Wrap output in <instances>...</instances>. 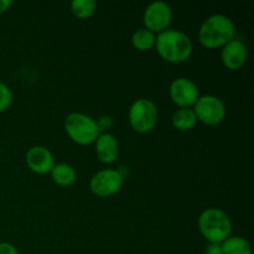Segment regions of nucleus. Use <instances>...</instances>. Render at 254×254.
I'll list each match as a JSON object with an SVG mask.
<instances>
[{
    "mask_svg": "<svg viewBox=\"0 0 254 254\" xmlns=\"http://www.w3.org/2000/svg\"><path fill=\"white\" fill-rule=\"evenodd\" d=\"M155 50L164 61L178 64L190 59L193 46L185 32L178 29H168L156 35Z\"/></svg>",
    "mask_w": 254,
    "mask_h": 254,
    "instance_id": "obj_1",
    "label": "nucleus"
},
{
    "mask_svg": "<svg viewBox=\"0 0 254 254\" xmlns=\"http://www.w3.org/2000/svg\"><path fill=\"white\" fill-rule=\"evenodd\" d=\"M236 26L232 20L223 14L211 15L198 29V41L208 50L222 49L235 39Z\"/></svg>",
    "mask_w": 254,
    "mask_h": 254,
    "instance_id": "obj_2",
    "label": "nucleus"
},
{
    "mask_svg": "<svg viewBox=\"0 0 254 254\" xmlns=\"http://www.w3.org/2000/svg\"><path fill=\"white\" fill-rule=\"evenodd\" d=\"M197 225L200 233L208 243H222L232 236V221L220 208L210 207L202 211Z\"/></svg>",
    "mask_w": 254,
    "mask_h": 254,
    "instance_id": "obj_3",
    "label": "nucleus"
},
{
    "mask_svg": "<svg viewBox=\"0 0 254 254\" xmlns=\"http://www.w3.org/2000/svg\"><path fill=\"white\" fill-rule=\"evenodd\" d=\"M64 126L68 138L82 146L94 144L101 134L96 119L81 112L69 113L64 119Z\"/></svg>",
    "mask_w": 254,
    "mask_h": 254,
    "instance_id": "obj_4",
    "label": "nucleus"
},
{
    "mask_svg": "<svg viewBox=\"0 0 254 254\" xmlns=\"http://www.w3.org/2000/svg\"><path fill=\"white\" fill-rule=\"evenodd\" d=\"M158 107L151 99L138 98L129 108V124L135 133H150L158 123Z\"/></svg>",
    "mask_w": 254,
    "mask_h": 254,
    "instance_id": "obj_5",
    "label": "nucleus"
},
{
    "mask_svg": "<svg viewBox=\"0 0 254 254\" xmlns=\"http://www.w3.org/2000/svg\"><path fill=\"white\" fill-rule=\"evenodd\" d=\"M192 109L197 122L210 127L222 123L227 114V109L222 99L213 94H205V96L198 97Z\"/></svg>",
    "mask_w": 254,
    "mask_h": 254,
    "instance_id": "obj_6",
    "label": "nucleus"
},
{
    "mask_svg": "<svg viewBox=\"0 0 254 254\" xmlns=\"http://www.w3.org/2000/svg\"><path fill=\"white\" fill-rule=\"evenodd\" d=\"M124 178L116 169H104L94 174L89 180V190L98 197H111L121 191Z\"/></svg>",
    "mask_w": 254,
    "mask_h": 254,
    "instance_id": "obj_7",
    "label": "nucleus"
},
{
    "mask_svg": "<svg viewBox=\"0 0 254 254\" xmlns=\"http://www.w3.org/2000/svg\"><path fill=\"white\" fill-rule=\"evenodd\" d=\"M171 21H173V10L168 2L160 0L153 1L144 10V27L155 35L170 29Z\"/></svg>",
    "mask_w": 254,
    "mask_h": 254,
    "instance_id": "obj_8",
    "label": "nucleus"
},
{
    "mask_svg": "<svg viewBox=\"0 0 254 254\" xmlns=\"http://www.w3.org/2000/svg\"><path fill=\"white\" fill-rule=\"evenodd\" d=\"M170 99L179 108H192L200 97L198 87L188 77H178L174 79L169 88Z\"/></svg>",
    "mask_w": 254,
    "mask_h": 254,
    "instance_id": "obj_9",
    "label": "nucleus"
},
{
    "mask_svg": "<svg viewBox=\"0 0 254 254\" xmlns=\"http://www.w3.org/2000/svg\"><path fill=\"white\" fill-rule=\"evenodd\" d=\"M26 165L32 173L37 175H46L51 173L55 165V159L51 151L42 145H35L27 150L25 156Z\"/></svg>",
    "mask_w": 254,
    "mask_h": 254,
    "instance_id": "obj_10",
    "label": "nucleus"
},
{
    "mask_svg": "<svg viewBox=\"0 0 254 254\" xmlns=\"http://www.w3.org/2000/svg\"><path fill=\"white\" fill-rule=\"evenodd\" d=\"M248 50L245 42L238 39L231 40L221 49V61L226 68L237 71L247 62Z\"/></svg>",
    "mask_w": 254,
    "mask_h": 254,
    "instance_id": "obj_11",
    "label": "nucleus"
},
{
    "mask_svg": "<svg viewBox=\"0 0 254 254\" xmlns=\"http://www.w3.org/2000/svg\"><path fill=\"white\" fill-rule=\"evenodd\" d=\"M94 151L103 164H113L119 155V143L112 133H101L94 141Z\"/></svg>",
    "mask_w": 254,
    "mask_h": 254,
    "instance_id": "obj_12",
    "label": "nucleus"
},
{
    "mask_svg": "<svg viewBox=\"0 0 254 254\" xmlns=\"http://www.w3.org/2000/svg\"><path fill=\"white\" fill-rule=\"evenodd\" d=\"M50 175H51L52 181L62 188L71 186L77 179V174L73 166L66 163L55 164Z\"/></svg>",
    "mask_w": 254,
    "mask_h": 254,
    "instance_id": "obj_13",
    "label": "nucleus"
},
{
    "mask_svg": "<svg viewBox=\"0 0 254 254\" xmlns=\"http://www.w3.org/2000/svg\"><path fill=\"white\" fill-rule=\"evenodd\" d=\"M171 123H173L174 128L178 129V130L188 131L196 126L197 118H196L192 108H179L173 114Z\"/></svg>",
    "mask_w": 254,
    "mask_h": 254,
    "instance_id": "obj_14",
    "label": "nucleus"
},
{
    "mask_svg": "<svg viewBox=\"0 0 254 254\" xmlns=\"http://www.w3.org/2000/svg\"><path fill=\"white\" fill-rule=\"evenodd\" d=\"M130 41L134 49L138 50V51H150L155 47L156 35L154 32L149 31L145 27H141V29H138L136 31L133 32Z\"/></svg>",
    "mask_w": 254,
    "mask_h": 254,
    "instance_id": "obj_15",
    "label": "nucleus"
},
{
    "mask_svg": "<svg viewBox=\"0 0 254 254\" xmlns=\"http://www.w3.org/2000/svg\"><path fill=\"white\" fill-rule=\"evenodd\" d=\"M223 254H252V246L241 236H230L221 243Z\"/></svg>",
    "mask_w": 254,
    "mask_h": 254,
    "instance_id": "obj_16",
    "label": "nucleus"
},
{
    "mask_svg": "<svg viewBox=\"0 0 254 254\" xmlns=\"http://www.w3.org/2000/svg\"><path fill=\"white\" fill-rule=\"evenodd\" d=\"M97 2L94 0H73L71 2V12L77 19L86 20L94 15Z\"/></svg>",
    "mask_w": 254,
    "mask_h": 254,
    "instance_id": "obj_17",
    "label": "nucleus"
},
{
    "mask_svg": "<svg viewBox=\"0 0 254 254\" xmlns=\"http://www.w3.org/2000/svg\"><path fill=\"white\" fill-rule=\"evenodd\" d=\"M12 103V92L7 84L0 82V113L9 109Z\"/></svg>",
    "mask_w": 254,
    "mask_h": 254,
    "instance_id": "obj_18",
    "label": "nucleus"
},
{
    "mask_svg": "<svg viewBox=\"0 0 254 254\" xmlns=\"http://www.w3.org/2000/svg\"><path fill=\"white\" fill-rule=\"evenodd\" d=\"M96 122L101 133H109L114 126V119L111 116H102L101 118L96 119Z\"/></svg>",
    "mask_w": 254,
    "mask_h": 254,
    "instance_id": "obj_19",
    "label": "nucleus"
},
{
    "mask_svg": "<svg viewBox=\"0 0 254 254\" xmlns=\"http://www.w3.org/2000/svg\"><path fill=\"white\" fill-rule=\"evenodd\" d=\"M0 254H19V251L11 243L1 242L0 243Z\"/></svg>",
    "mask_w": 254,
    "mask_h": 254,
    "instance_id": "obj_20",
    "label": "nucleus"
},
{
    "mask_svg": "<svg viewBox=\"0 0 254 254\" xmlns=\"http://www.w3.org/2000/svg\"><path fill=\"white\" fill-rule=\"evenodd\" d=\"M205 254H223L221 243H208L205 248Z\"/></svg>",
    "mask_w": 254,
    "mask_h": 254,
    "instance_id": "obj_21",
    "label": "nucleus"
},
{
    "mask_svg": "<svg viewBox=\"0 0 254 254\" xmlns=\"http://www.w3.org/2000/svg\"><path fill=\"white\" fill-rule=\"evenodd\" d=\"M12 5L11 0H0V15L6 12Z\"/></svg>",
    "mask_w": 254,
    "mask_h": 254,
    "instance_id": "obj_22",
    "label": "nucleus"
}]
</instances>
